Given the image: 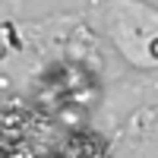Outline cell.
Listing matches in <instances>:
<instances>
[{"mask_svg":"<svg viewBox=\"0 0 158 158\" xmlns=\"http://www.w3.org/2000/svg\"><path fill=\"white\" fill-rule=\"evenodd\" d=\"M63 158H104V139L98 133H76L60 152Z\"/></svg>","mask_w":158,"mask_h":158,"instance_id":"obj_1","label":"cell"},{"mask_svg":"<svg viewBox=\"0 0 158 158\" xmlns=\"http://www.w3.org/2000/svg\"><path fill=\"white\" fill-rule=\"evenodd\" d=\"M3 35H6V41H10V48L16 51V48H19V41H16V29H13V22H3Z\"/></svg>","mask_w":158,"mask_h":158,"instance_id":"obj_2","label":"cell"},{"mask_svg":"<svg viewBox=\"0 0 158 158\" xmlns=\"http://www.w3.org/2000/svg\"><path fill=\"white\" fill-rule=\"evenodd\" d=\"M152 54L158 57V38H155V41H152Z\"/></svg>","mask_w":158,"mask_h":158,"instance_id":"obj_3","label":"cell"}]
</instances>
